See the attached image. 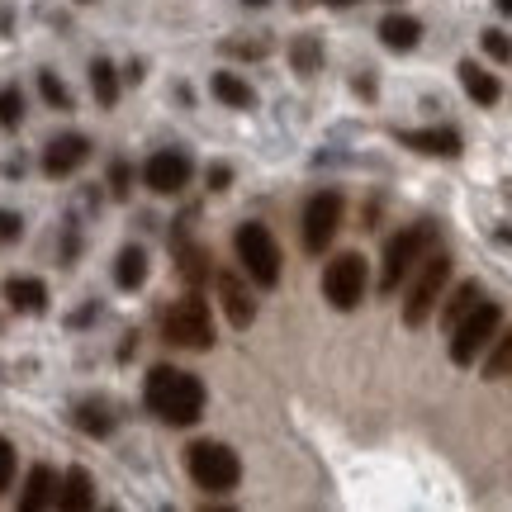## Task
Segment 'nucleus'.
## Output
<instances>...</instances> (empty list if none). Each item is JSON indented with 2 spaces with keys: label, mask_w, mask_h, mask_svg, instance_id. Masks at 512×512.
Returning <instances> with one entry per match:
<instances>
[{
  "label": "nucleus",
  "mask_w": 512,
  "mask_h": 512,
  "mask_svg": "<svg viewBox=\"0 0 512 512\" xmlns=\"http://www.w3.org/2000/svg\"><path fill=\"white\" fill-rule=\"evenodd\" d=\"M143 399L166 427H195V422L204 418L209 394H204L200 375H190V370L152 366L147 370V384H143Z\"/></svg>",
  "instance_id": "1"
},
{
  "label": "nucleus",
  "mask_w": 512,
  "mask_h": 512,
  "mask_svg": "<svg viewBox=\"0 0 512 512\" xmlns=\"http://www.w3.org/2000/svg\"><path fill=\"white\" fill-rule=\"evenodd\" d=\"M162 337L171 347H185V351H209L214 347V313L204 304L200 294H185L176 299L162 318Z\"/></svg>",
  "instance_id": "2"
},
{
  "label": "nucleus",
  "mask_w": 512,
  "mask_h": 512,
  "mask_svg": "<svg viewBox=\"0 0 512 512\" xmlns=\"http://www.w3.org/2000/svg\"><path fill=\"white\" fill-rule=\"evenodd\" d=\"M190 479L200 484L204 494H233L242 479L238 451H228L223 441H195L190 446Z\"/></svg>",
  "instance_id": "3"
},
{
  "label": "nucleus",
  "mask_w": 512,
  "mask_h": 512,
  "mask_svg": "<svg viewBox=\"0 0 512 512\" xmlns=\"http://www.w3.org/2000/svg\"><path fill=\"white\" fill-rule=\"evenodd\" d=\"M446 280H451V256L446 252L422 256L418 275H413V285H408V299H403V323H408V328H422V323L432 318L441 290H446Z\"/></svg>",
  "instance_id": "4"
},
{
  "label": "nucleus",
  "mask_w": 512,
  "mask_h": 512,
  "mask_svg": "<svg viewBox=\"0 0 512 512\" xmlns=\"http://www.w3.org/2000/svg\"><path fill=\"white\" fill-rule=\"evenodd\" d=\"M437 242V228L432 223H413V228H403V233H394L389 238V247H384V271H380V290L394 294L403 285V275L418 266L422 256H427V247Z\"/></svg>",
  "instance_id": "5"
},
{
  "label": "nucleus",
  "mask_w": 512,
  "mask_h": 512,
  "mask_svg": "<svg viewBox=\"0 0 512 512\" xmlns=\"http://www.w3.org/2000/svg\"><path fill=\"white\" fill-rule=\"evenodd\" d=\"M498 328H503V309H498V304H489V299H479L475 309H470L456 328H451V361H456V366H470L479 351L498 337Z\"/></svg>",
  "instance_id": "6"
},
{
  "label": "nucleus",
  "mask_w": 512,
  "mask_h": 512,
  "mask_svg": "<svg viewBox=\"0 0 512 512\" xmlns=\"http://www.w3.org/2000/svg\"><path fill=\"white\" fill-rule=\"evenodd\" d=\"M366 256L361 252H342L328 261V271H323V299H328L337 313H351L361 299H366Z\"/></svg>",
  "instance_id": "7"
},
{
  "label": "nucleus",
  "mask_w": 512,
  "mask_h": 512,
  "mask_svg": "<svg viewBox=\"0 0 512 512\" xmlns=\"http://www.w3.org/2000/svg\"><path fill=\"white\" fill-rule=\"evenodd\" d=\"M233 247H238L242 271L252 275L256 285H266V290H271L275 280H280V247H275V238H271V228H266V223H242L238 238H233Z\"/></svg>",
  "instance_id": "8"
},
{
  "label": "nucleus",
  "mask_w": 512,
  "mask_h": 512,
  "mask_svg": "<svg viewBox=\"0 0 512 512\" xmlns=\"http://www.w3.org/2000/svg\"><path fill=\"white\" fill-rule=\"evenodd\" d=\"M337 228H342V195L337 190H318L304 204V247L309 252H328Z\"/></svg>",
  "instance_id": "9"
},
{
  "label": "nucleus",
  "mask_w": 512,
  "mask_h": 512,
  "mask_svg": "<svg viewBox=\"0 0 512 512\" xmlns=\"http://www.w3.org/2000/svg\"><path fill=\"white\" fill-rule=\"evenodd\" d=\"M190 176H195V162H190V152H181V147H162L143 166L147 190H157V195H181L185 185H190Z\"/></svg>",
  "instance_id": "10"
},
{
  "label": "nucleus",
  "mask_w": 512,
  "mask_h": 512,
  "mask_svg": "<svg viewBox=\"0 0 512 512\" xmlns=\"http://www.w3.org/2000/svg\"><path fill=\"white\" fill-rule=\"evenodd\" d=\"M86 157H91V138H81V133H62V138H53V143L43 147V171H48L53 181H67Z\"/></svg>",
  "instance_id": "11"
},
{
  "label": "nucleus",
  "mask_w": 512,
  "mask_h": 512,
  "mask_svg": "<svg viewBox=\"0 0 512 512\" xmlns=\"http://www.w3.org/2000/svg\"><path fill=\"white\" fill-rule=\"evenodd\" d=\"M214 290H219V309L228 313V323L233 328H252V318H256V299L252 290L242 285L233 271H214Z\"/></svg>",
  "instance_id": "12"
},
{
  "label": "nucleus",
  "mask_w": 512,
  "mask_h": 512,
  "mask_svg": "<svg viewBox=\"0 0 512 512\" xmlns=\"http://www.w3.org/2000/svg\"><path fill=\"white\" fill-rule=\"evenodd\" d=\"M0 294H5V304L15 313H48V285L43 280H34V275H10L5 285H0Z\"/></svg>",
  "instance_id": "13"
},
{
  "label": "nucleus",
  "mask_w": 512,
  "mask_h": 512,
  "mask_svg": "<svg viewBox=\"0 0 512 512\" xmlns=\"http://www.w3.org/2000/svg\"><path fill=\"white\" fill-rule=\"evenodd\" d=\"M399 143L413 152H427V157H460L465 152L456 128H413V133H399Z\"/></svg>",
  "instance_id": "14"
},
{
  "label": "nucleus",
  "mask_w": 512,
  "mask_h": 512,
  "mask_svg": "<svg viewBox=\"0 0 512 512\" xmlns=\"http://www.w3.org/2000/svg\"><path fill=\"white\" fill-rule=\"evenodd\" d=\"M171 247H176V271H181L190 285H200V280H214V271H209V252H204V247L190 238L185 228L176 233V242H171Z\"/></svg>",
  "instance_id": "15"
},
{
  "label": "nucleus",
  "mask_w": 512,
  "mask_h": 512,
  "mask_svg": "<svg viewBox=\"0 0 512 512\" xmlns=\"http://www.w3.org/2000/svg\"><path fill=\"white\" fill-rule=\"evenodd\" d=\"M380 43L394 53H413L422 43V24L413 15H384L380 19Z\"/></svg>",
  "instance_id": "16"
},
{
  "label": "nucleus",
  "mask_w": 512,
  "mask_h": 512,
  "mask_svg": "<svg viewBox=\"0 0 512 512\" xmlns=\"http://www.w3.org/2000/svg\"><path fill=\"white\" fill-rule=\"evenodd\" d=\"M57 508H67V512H91L95 508V484L81 465L67 470V479L57 484Z\"/></svg>",
  "instance_id": "17"
},
{
  "label": "nucleus",
  "mask_w": 512,
  "mask_h": 512,
  "mask_svg": "<svg viewBox=\"0 0 512 512\" xmlns=\"http://www.w3.org/2000/svg\"><path fill=\"white\" fill-rule=\"evenodd\" d=\"M48 503H57V475L48 465H34L29 479H24V494H19V512H38Z\"/></svg>",
  "instance_id": "18"
},
{
  "label": "nucleus",
  "mask_w": 512,
  "mask_h": 512,
  "mask_svg": "<svg viewBox=\"0 0 512 512\" xmlns=\"http://www.w3.org/2000/svg\"><path fill=\"white\" fill-rule=\"evenodd\" d=\"M460 86H465V95L475 100V105H498V95H503V86H498L494 72H484L479 62H460Z\"/></svg>",
  "instance_id": "19"
},
{
  "label": "nucleus",
  "mask_w": 512,
  "mask_h": 512,
  "mask_svg": "<svg viewBox=\"0 0 512 512\" xmlns=\"http://www.w3.org/2000/svg\"><path fill=\"white\" fill-rule=\"evenodd\" d=\"M209 91H214V100H223L228 110H252V105H256V91L242 81L238 72H214Z\"/></svg>",
  "instance_id": "20"
},
{
  "label": "nucleus",
  "mask_w": 512,
  "mask_h": 512,
  "mask_svg": "<svg viewBox=\"0 0 512 512\" xmlns=\"http://www.w3.org/2000/svg\"><path fill=\"white\" fill-rule=\"evenodd\" d=\"M72 422L81 427V432H86V437H110V432H114V413H110V403H105V399L76 403Z\"/></svg>",
  "instance_id": "21"
},
{
  "label": "nucleus",
  "mask_w": 512,
  "mask_h": 512,
  "mask_svg": "<svg viewBox=\"0 0 512 512\" xmlns=\"http://www.w3.org/2000/svg\"><path fill=\"white\" fill-rule=\"evenodd\" d=\"M479 294H484V290H479V280H460L456 290L446 294V309H441V328H446V332L456 328L460 318H465V313L479 304Z\"/></svg>",
  "instance_id": "22"
},
{
  "label": "nucleus",
  "mask_w": 512,
  "mask_h": 512,
  "mask_svg": "<svg viewBox=\"0 0 512 512\" xmlns=\"http://www.w3.org/2000/svg\"><path fill=\"white\" fill-rule=\"evenodd\" d=\"M114 280H119V290H143L147 280V252L143 247H124L119 261H114Z\"/></svg>",
  "instance_id": "23"
},
{
  "label": "nucleus",
  "mask_w": 512,
  "mask_h": 512,
  "mask_svg": "<svg viewBox=\"0 0 512 512\" xmlns=\"http://www.w3.org/2000/svg\"><path fill=\"white\" fill-rule=\"evenodd\" d=\"M91 91L105 110H114V100H119V72H114V62H105V57L91 62Z\"/></svg>",
  "instance_id": "24"
},
{
  "label": "nucleus",
  "mask_w": 512,
  "mask_h": 512,
  "mask_svg": "<svg viewBox=\"0 0 512 512\" xmlns=\"http://www.w3.org/2000/svg\"><path fill=\"white\" fill-rule=\"evenodd\" d=\"M290 67H294L299 76H313L318 67H323V48H318V38H294Z\"/></svg>",
  "instance_id": "25"
},
{
  "label": "nucleus",
  "mask_w": 512,
  "mask_h": 512,
  "mask_svg": "<svg viewBox=\"0 0 512 512\" xmlns=\"http://www.w3.org/2000/svg\"><path fill=\"white\" fill-rule=\"evenodd\" d=\"M508 375H512V332H503L494 356L484 361V380H508Z\"/></svg>",
  "instance_id": "26"
},
{
  "label": "nucleus",
  "mask_w": 512,
  "mask_h": 512,
  "mask_svg": "<svg viewBox=\"0 0 512 512\" xmlns=\"http://www.w3.org/2000/svg\"><path fill=\"white\" fill-rule=\"evenodd\" d=\"M38 95H43L53 110H72V91L57 81V72H38Z\"/></svg>",
  "instance_id": "27"
},
{
  "label": "nucleus",
  "mask_w": 512,
  "mask_h": 512,
  "mask_svg": "<svg viewBox=\"0 0 512 512\" xmlns=\"http://www.w3.org/2000/svg\"><path fill=\"white\" fill-rule=\"evenodd\" d=\"M19 119H24V91L5 86L0 91V128H19Z\"/></svg>",
  "instance_id": "28"
},
{
  "label": "nucleus",
  "mask_w": 512,
  "mask_h": 512,
  "mask_svg": "<svg viewBox=\"0 0 512 512\" xmlns=\"http://www.w3.org/2000/svg\"><path fill=\"white\" fill-rule=\"evenodd\" d=\"M479 43H484V53L494 57V62H508V57H512L508 34H498V29H484V34H479Z\"/></svg>",
  "instance_id": "29"
},
{
  "label": "nucleus",
  "mask_w": 512,
  "mask_h": 512,
  "mask_svg": "<svg viewBox=\"0 0 512 512\" xmlns=\"http://www.w3.org/2000/svg\"><path fill=\"white\" fill-rule=\"evenodd\" d=\"M223 53H242V57H266V53H271V38H233V43H223Z\"/></svg>",
  "instance_id": "30"
},
{
  "label": "nucleus",
  "mask_w": 512,
  "mask_h": 512,
  "mask_svg": "<svg viewBox=\"0 0 512 512\" xmlns=\"http://www.w3.org/2000/svg\"><path fill=\"white\" fill-rule=\"evenodd\" d=\"M128 181H133L128 162H114L110 166V195H114V200H128V195H133V185H128Z\"/></svg>",
  "instance_id": "31"
},
{
  "label": "nucleus",
  "mask_w": 512,
  "mask_h": 512,
  "mask_svg": "<svg viewBox=\"0 0 512 512\" xmlns=\"http://www.w3.org/2000/svg\"><path fill=\"white\" fill-rule=\"evenodd\" d=\"M10 484H15V446L0 437V494H5Z\"/></svg>",
  "instance_id": "32"
},
{
  "label": "nucleus",
  "mask_w": 512,
  "mask_h": 512,
  "mask_svg": "<svg viewBox=\"0 0 512 512\" xmlns=\"http://www.w3.org/2000/svg\"><path fill=\"white\" fill-rule=\"evenodd\" d=\"M24 233V219H19L15 209H0V242H15Z\"/></svg>",
  "instance_id": "33"
},
{
  "label": "nucleus",
  "mask_w": 512,
  "mask_h": 512,
  "mask_svg": "<svg viewBox=\"0 0 512 512\" xmlns=\"http://www.w3.org/2000/svg\"><path fill=\"white\" fill-rule=\"evenodd\" d=\"M228 185H233V166L214 162V166H209V190H228Z\"/></svg>",
  "instance_id": "34"
},
{
  "label": "nucleus",
  "mask_w": 512,
  "mask_h": 512,
  "mask_svg": "<svg viewBox=\"0 0 512 512\" xmlns=\"http://www.w3.org/2000/svg\"><path fill=\"white\" fill-rule=\"evenodd\" d=\"M328 5H337V10H347V5H356V0H328Z\"/></svg>",
  "instance_id": "35"
},
{
  "label": "nucleus",
  "mask_w": 512,
  "mask_h": 512,
  "mask_svg": "<svg viewBox=\"0 0 512 512\" xmlns=\"http://www.w3.org/2000/svg\"><path fill=\"white\" fill-rule=\"evenodd\" d=\"M498 10H503V15H512V0H498Z\"/></svg>",
  "instance_id": "36"
},
{
  "label": "nucleus",
  "mask_w": 512,
  "mask_h": 512,
  "mask_svg": "<svg viewBox=\"0 0 512 512\" xmlns=\"http://www.w3.org/2000/svg\"><path fill=\"white\" fill-rule=\"evenodd\" d=\"M242 5H271V0H242Z\"/></svg>",
  "instance_id": "37"
},
{
  "label": "nucleus",
  "mask_w": 512,
  "mask_h": 512,
  "mask_svg": "<svg viewBox=\"0 0 512 512\" xmlns=\"http://www.w3.org/2000/svg\"><path fill=\"white\" fill-rule=\"evenodd\" d=\"M81 5H95V0H81Z\"/></svg>",
  "instance_id": "38"
}]
</instances>
